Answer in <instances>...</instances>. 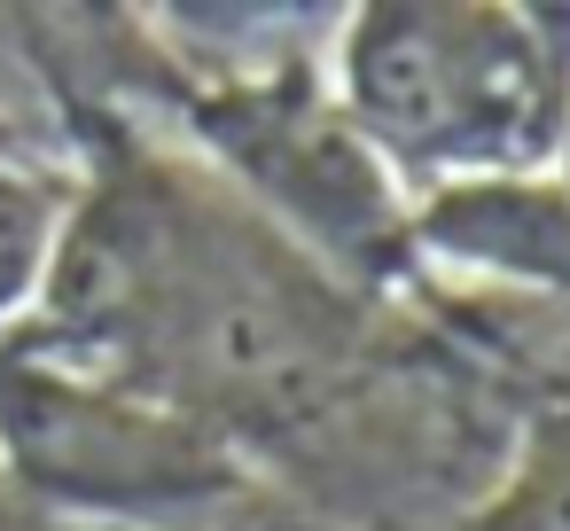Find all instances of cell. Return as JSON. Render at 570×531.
I'll return each mask as SVG.
<instances>
[{"mask_svg":"<svg viewBox=\"0 0 570 531\" xmlns=\"http://www.w3.org/2000/svg\"><path fill=\"white\" fill-rule=\"evenodd\" d=\"M406 258L570 297V188L554 173L430 188L406 204Z\"/></svg>","mask_w":570,"mask_h":531,"instance_id":"277c9868","label":"cell"},{"mask_svg":"<svg viewBox=\"0 0 570 531\" xmlns=\"http://www.w3.org/2000/svg\"><path fill=\"white\" fill-rule=\"evenodd\" d=\"M328 95L399 188L554 173L570 126V17L492 0H367Z\"/></svg>","mask_w":570,"mask_h":531,"instance_id":"6da1fadb","label":"cell"},{"mask_svg":"<svg viewBox=\"0 0 570 531\" xmlns=\"http://www.w3.org/2000/svg\"><path fill=\"white\" fill-rule=\"evenodd\" d=\"M180 110L196 165H212L258 219L313 250L352 289L391 282L406 258V188L344 126L321 71L282 63L258 79H157Z\"/></svg>","mask_w":570,"mask_h":531,"instance_id":"3957f363","label":"cell"},{"mask_svg":"<svg viewBox=\"0 0 570 531\" xmlns=\"http://www.w3.org/2000/svg\"><path fill=\"white\" fill-rule=\"evenodd\" d=\"M71 188H79L71 157L32 149L0 118V336H17V321L32 313V297L48 282L56 235L71 219Z\"/></svg>","mask_w":570,"mask_h":531,"instance_id":"5b68a950","label":"cell"},{"mask_svg":"<svg viewBox=\"0 0 570 531\" xmlns=\"http://www.w3.org/2000/svg\"><path fill=\"white\" fill-rule=\"evenodd\" d=\"M0 531H56V523H48V515H32V508H24V492L0 476Z\"/></svg>","mask_w":570,"mask_h":531,"instance_id":"8992f818","label":"cell"},{"mask_svg":"<svg viewBox=\"0 0 570 531\" xmlns=\"http://www.w3.org/2000/svg\"><path fill=\"white\" fill-rule=\"evenodd\" d=\"M0 476L56 531H204L258 476L188 414L0 336Z\"/></svg>","mask_w":570,"mask_h":531,"instance_id":"7a4b0ae2","label":"cell"},{"mask_svg":"<svg viewBox=\"0 0 570 531\" xmlns=\"http://www.w3.org/2000/svg\"><path fill=\"white\" fill-rule=\"evenodd\" d=\"M554 180L570 188V126H562V149H554Z\"/></svg>","mask_w":570,"mask_h":531,"instance_id":"52a82bcc","label":"cell"}]
</instances>
